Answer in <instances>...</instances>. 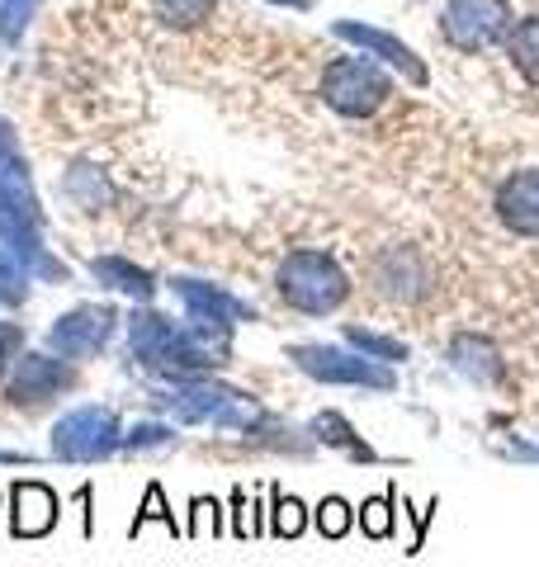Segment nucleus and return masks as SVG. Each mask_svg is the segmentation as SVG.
Here are the masks:
<instances>
[{
	"mask_svg": "<svg viewBox=\"0 0 539 567\" xmlns=\"http://www.w3.org/2000/svg\"><path fill=\"white\" fill-rule=\"evenodd\" d=\"M129 346H133V360L142 369H152V374L171 379V383L194 379V374H209V369L227 364L223 350L204 346L190 327H175L171 317H161L152 308H142V312L129 317Z\"/></svg>",
	"mask_w": 539,
	"mask_h": 567,
	"instance_id": "f257e3e1",
	"label": "nucleus"
},
{
	"mask_svg": "<svg viewBox=\"0 0 539 567\" xmlns=\"http://www.w3.org/2000/svg\"><path fill=\"white\" fill-rule=\"evenodd\" d=\"M0 241L29 270V279H67V265L52 260L43 246V213L29 175H0Z\"/></svg>",
	"mask_w": 539,
	"mask_h": 567,
	"instance_id": "f03ea898",
	"label": "nucleus"
},
{
	"mask_svg": "<svg viewBox=\"0 0 539 567\" xmlns=\"http://www.w3.org/2000/svg\"><path fill=\"white\" fill-rule=\"evenodd\" d=\"M275 289L294 312L327 317L350 298V279L327 251H294V256H284Z\"/></svg>",
	"mask_w": 539,
	"mask_h": 567,
	"instance_id": "7ed1b4c3",
	"label": "nucleus"
},
{
	"mask_svg": "<svg viewBox=\"0 0 539 567\" xmlns=\"http://www.w3.org/2000/svg\"><path fill=\"white\" fill-rule=\"evenodd\" d=\"M123 450V425L110 406H77L52 425V458L62 464H100Z\"/></svg>",
	"mask_w": 539,
	"mask_h": 567,
	"instance_id": "20e7f679",
	"label": "nucleus"
},
{
	"mask_svg": "<svg viewBox=\"0 0 539 567\" xmlns=\"http://www.w3.org/2000/svg\"><path fill=\"white\" fill-rule=\"evenodd\" d=\"M175 298L185 303L190 312V331L200 336L204 346L223 350L227 336H232V322H246V317H256L246 303H237L227 289H218V284H204V279H175L171 284Z\"/></svg>",
	"mask_w": 539,
	"mask_h": 567,
	"instance_id": "39448f33",
	"label": "nucleus"
},
{
	"mask_svg": "<svg viewBox=\"0 0 539 567\" xmlns=\"http://www.w3.org/2000/svg\"><path fill=\"white\" fill-rule=\"evenodd\" d=\"M388 91H393L388 76L365 58H336L327 66V76H322V95L346 118H369L388 100Z\"/></svg>",
	"mask_w": 539,
	"mask_h": 567,
	"instance_id": "423d86ee",
	"label": "nucleus"
},
{
	"mask_svg": "<svg viewBox=\"0 0 539 567\" xmlns=\"http://www.w3.org/2000/svg\"><path fill=\"white\" fill-rule=\"evenodd\" d=\"M289 360L317 383H350V388H379V393H393L388 364L369 360V354H350L340 346H294Z\"/></svg>",
	"mask_w": 539,
	"mask_h": 567,
	"instance_id": "0eeeda50",
	"label": "nucleus"
},
{
	"mask_svg": "<svg viewBox=\"0 0 539 567\" xmlns=\"http://www.w3.org/2000/svg\"><path fill=\"white\" fill-rule=\"evenodd\" d=\"M119 312L114 308H100V303H85V308H71L67 317L48 327V346L62 354V360H90L110 346Z\"/></svg>",
	"mask_w": 539,
	"mask_h": 567,
	"instance_id": "6e6552de",
	"label": "nucleus"
},
{
	"mask_svg": "<svg viewBox=\"0 0 539 567\" xmlns=\"http://www.w3.org/2000/svg\"><path fill=\"white\" fill-rule=\"evenodd\" d=\"M511 24L507 0H449L445 10V39L459 52H482L492 48Z\"/></svg>",
	"mask_w": 539,
	"mask_h": 567,
	"instance_id": "1a4fd4ad",
	"label": "nucleus"
},
{
	"mask_svg": "<svg viewBox=\"0 0 539 567\" xmlns=\"http://www.w3.org/2000/svg\"><path fill=\"white\" fill-rule=\"evenodd\" d=\"M71 388V369L67 360H58V354H20L14 360V374L6 383V398L14 406H39L48 398H58Z\"/></svg>",
	"mask_w": 539,
	"mask_h": 567,
	"instance_id": "9d476101",
	"label": "nucleus"
},
{
	"mask_svg": "<svg viewBox=\"0 0 539 567\" xmlns=\"http://www.w3.org/2000/svg\"><path fill=\"white\" fill-rule=\"evenodd\" d=\"M161 406H171L175 421H218L232 402H242L237 388H223V383H190V379H180L175 388H166V393H156Z\"/></svg>",
	"mask_w": 539,
	"mask_h": 567,
	"instance_id": "9b49d317",
	"label": "nucleus"
},
{
	"mask_svg": "<svg viewBox=\"0 0 539 567\" xmlns=\"http://www.w3.org/2000/svg\"><path fill=\"white\" fill-rule=\"evenodd\" d=\"M58 492L43 483H14L10 487V535L14 539H43L52 525H58Z\"/></svg>",
	"mask_w": 539,
	"mask_h": 567,
	"instance_id": "f8f14e48",
	"label": "nucleus"
},
{
	"mask_svg": "<svg viewBox=\"0 0 539 567\" xmlns=\"http://www.w3.org/2000/svg\"><path fill=\"white\" fill-rule=\"evenodd\" d=\"M497 218L516 237H539V171H516L497 189Z\"/></svg>",
	"mask_w": 539,
	"mask_h": 567,
	"instance_id": "ddd939ff",
	"label": "nucleus"
},
{
	"mask_svg": "<svg viewBox=\"0 0 539 567\" xmlns=\"http://www.w3.org/2000/svg\"><path fill=\"white\" fill-rule=\"evenodd\" d=\"M336 33H340L346 43H359L365 52H379V58L398 66L411 85H426V66L417 62V52H411L407 43H398L393 33H384V29H365V24H350V20H346V24H336Z\"/></svg>",
	"mask_w": 539,
	"mask_h": 567,
	"instance_id": "4468645a",
	"label": "nucleus"
},
{
	"mask_svg": "<svg viewBox=\"0 0 539 567\" xmlns=\"http://www.w3.org/2000/svg\"><path fill=\"white\" fill-rule=\"evenodd\" d=\"M374 279H379V289L388 298H398V303H417V298L430 289V284H426V265L411 251H388L379 265H374Z\"/></svg>",
	"mask_w": 539,
	"mask_h": 567,
	"instance_id": "2eb2a0df",
	"label": "nucleus"
},
{
	"mask_svg": "<svg viewBox=\"0 0 539 567\" xmlns=\"http://www.w3.org/2000/svg\"><path fill=\"white\" fill-rule=\"evenodd\" d=\"M90 275H95L104 289H114V293H133L138 303H152V293H156V279L142 270V265L123 260V256H95L90 260Z\"/></svg>",
	"mask_w": 539,
	"mask_h": 567,
	"instance_id": "dca6fc26",
	"label": "nucleus"
},
{
	"mask_svg": "<svg viewBox=\"0 0 539 567\" xmlns=\"http://www.w3.org/2000/svg\"><path fill=\"white\" fill-rule=\"evenodd\" d=\"M449 364H455L464 379H474V383H497L501 379V354H497L492 341H482V336H455V346H449Z\"/></svg>",
	"mask_w": 539,
	"mask_h": 567,
	"instance_id": "f3484780",
	"label": "nucleus"
},
{
	"mask_svg": "<svg viewBox=\"0 0 539 567\" xmlns=\"http://www.w3.org/2000/svg\"><path fill=\"white\" fill-rule=\"evenodd\" d=\"M346 346L359 350V354H369V360H379V364H403L407 360V346L403 341L379 336V331H369V327H346Z\"/></svg>",
	"mask_w": 539,
	"mask_h": 567,
	"instance_id": "a211bd4d",
	"label": "nucleus"
},
{
	"mask_svg": "<svg viewBox=\"0 0 539 567\" xmlns=\"http://www.w3.org/2000/svg\"><path fill=\"white\" fill-rule=\"evenodd\" d=\"M511 62L530 85H539V14H530L526 24H516L511 33Z\"/></svg>",
	"mask_w": 539,
	"mask_h": 567,
	"instance_id": "6ab92c4d",
	"label": "nucleus"
},
{
	"mask_svg": "<svg viewBox=\"0 0 539 567\" xmlns=\"http://www.w3.org/2000/svg\"><path fill=\"white\" fill-rule=\"evenodd\" d=\"M313 435L322 440V445H332V450H346V454H355V458H374V450L359 445L355 431L346 425V416H340V412H322V416L313 421Z\"/></svg>",
	"mask_w": 539,
	"mask_h": 567,
	"instance_id": "aec40b11",
	"label": "nucleus"
},
{
	"mask_svg": "<svg viewBox=\"0 0 539 567\" xmlns=\"http://www.w3.org/2000/svg\"><path fill=\"white\" fill-rule=\"evenodd\" d=\"M213 6H218V0H156V14L175 29H194V24L209 20Z\"/></svg>",
	"mask_w": 539,
	"mask_h": 567,
	"instance_id": "412c9836",
	"label": "nucleus"
},
{
	"mask_svg": "<svg viewBox=\"0 0 539 567\" xmlns=\"http://www.w3.org/2000/svg\"><path fill=\"white\" fill-rule=\"evenodd\" d=\"M24 293H29V270L10 251H0V308L24 303Z\"/></svg>",
	"mask_w": 539,
	"mask_h": 567,
	"instance_id": "4be33fe9",
	"label": "nucleus"
},
{
	"mask_svg": "<svg viewBox=\"0 0 539 567\" xmlns=\"http://www.w3.org/2000/svg\"><path fill=\"white\" fill-rule=\"evenodd\" d=\"M350 525H355V516H350V502H346V496H327V502L317 506V529H322V539H346Z\"/></svg>",
	"mask_w": 539,
	"mask_h": 567,
	"instance_id": "5701e85b",
	"label": "nucleus"
},
{
	"mask_svg": "<svg viewBox=\"0 0 539 567\" xmlns=\"http://www.w3.org/2000/svg\"><path fill=\"white\" fill-rule=\"evenodd\" d=\"M303 529H308V506H303L298 496H279L275 492V535L279 539H298Z\"/></svg>",
	"mask_w": 539,
	"mask_h": 567,
	"instance_id": "b1692460",
	"label": "nucleus"
},
{
	"mask_svg": "<svg viewBox=\"0 0 539 567\" xmlns=\"http://www.w3.org/2000/svg\"><path fill=\"white\" fill-rule=\"evenodd\" d=\"M359 525H365L369 539H388L393 535V492L369 496V502L359 506Z\"/></svg>",
	"mask_w": 539,
	"mask_h": 567,
	"instance_id": "393cba45",
	"label": "nucleus"
},
{
	"mask_svg": "<svg viewBox=\"0 0 539 567\" xmlns=\"http://www.w3.org/2000/svg\"><path fill=\"white\" fill-rule=\"evenodd\" d=\"M175 440V431L171 425H156V421H142V425H133L129 435H123V450H156V445H171Z\"/></svg>",
	"mask_w": 539,
	"mask_h": 567,
	"instance_id": "a878e982",
	"label": "nucleus"
},
{
	"mask_svg": "<svg viewBox=\"0 0 539 567\" xmlns=\"http://www.w3.org/2000/svg\"><path fill=\"white\" fill-rule=\"evenodd\" d=\"M39 0H0V39H20Z\"/></svg>",
	"mask_w": 539,
	"mask_h": 567,
	"instance_id": "bb28decb",
	"label": "nucleus"
},
{
	"mask_svg": "<svg viewBox=\"0 0 539 567\" xmlns=\"http://www.w3.org/2000/svg\"><path fill=\"white\" fill-rule=\"evenodd\" d=\"M0 175H29L24 156H20V142H14L6 118H0Z\"/></svg>",
	"mask_w": 539,
	"mask_h": 567,
	"instance_id": "cd10ccee",
	"label": "nucleus"
},
{
	"mask_svg": "<svg viewBox=\"0 0 539 567\" xmlns=\"http://www.w3.org/2000/svg\"><path fill=\"white\" fill-rule=\"evenodd\" d=\"M24 350V327L20 322H0V379H6V369L20 360Z\"/></svg>",
	"mask_w": 539,
	"mask_h": 567,
	"instance_id": "c85d7f7f",
	"label": "nucleus"
},
{
	"mask_svg": "<svg viewBox=\"0 0 539 567\" xmlns=\"http://www.w3.org/2000/svg\"><path fill=\"white\" fill-rule=\"evenodd\" d=\"M148 520H166V525L175 529V516H171V511H166V496H161V487H156V483L148 487V502H142V511H138V520H133V535H138V529H142V525H148Z\"/></svg>",
	"mask_w": 539,
	"mask_h": 567,
	"instance_id": "c756f323",
	"label": "nucleus"
},
{
	"mask_svg": "<svg viewBox=\"0 0 539 567\" xmlns=\"http://www.w3.org/2000/svg\"><path fill=\"white\" fill-rule=\"evenodd\" d=\"M209 520L218 525V506L200 496V502H194V525H190V535H209Z\"/></svg>",
	"mask_w": 539,
	"mask_h": 567,
	"instance_id": "7c9ffc66",
	"label": "nucleus"
},
{
	"mask_svg": "<svg viewBox=\"0 0 539 567\" xmlns=\"http://www.w3.org/2000/svg\"><path fill=\"white\" fill-rule=\"evenodd\" d=\"M507 458H539V445H511V450H501Z\"/></svg>",
	"mask_w": 539,
	"mask_h": 567,
	"instance_id": "2f4dec72",
	"label": "nucleus"
},
{
	"mask_svg": "<svg viewBox=\"0 0 539 567\" xmlns=\"http://www.w3.org/2000/svg\"><path fill=\"white\" fill-rule=\"evenodd\" d=\"M77 502H81V506H90V487H81V492H77ZM90 529H95V520H90V511H85V535H90Z\"/></svg>",
	"mask_w": 539,
	"mask_h": 567,
	"instance_id": "473e14b6",
	"label": "nucleus"
},
{
	"mask_svg": "<svg viewBox=\"0 0 539 567\" xmlns=\"http://www.w3.org/2000/svg\"><path fill=\"white\" fill-rule=\"evenodd\" d=\"M275 6H298L303 10V6H313V0H275Z\"/></svg>",
	"mask_w": 539,
	"mask_h": 567,
	"instance_id": "72a5a7b5",
	"label": "nucleus"
},
{
	"mask_svg": "<svg viewBox=\"0 0 539 567\" xmlns=\"http://www.w3.org/2000/svg\"><path fill=\"white\" fill-rule=\"evenodd\" d=\"M0 458H6V464H20V458H29V454H0Z\"/></svg>",
	"mask_w": 539,
	"mask_h": 567,
	"instance_id": "f704fd0d",
	"label": "nucleus"
}]
</instances>
